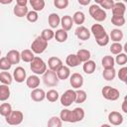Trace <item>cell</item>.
I'll use <instances>...</instances> for the list:
<instances>
[{"mask_svg": "<svg viewBox=\"0 0 127 127\" xmlns=\"http://www.w3.org/2000/svg\"><path fill=\"white\" fill-rule=\"evenodd\" d=\"M63 125V121L58 116H52L48 121L49 127H61Z\"/></svg>", "mask_w": 127, "mask_h": 127, "instance_id": "40", "label": "cell"}, {"mask_svg": "<svg viewBox=\"0 0 127 127\" xmlns=\"http://www.w3.org/2000/svg\"><path fill=\"white\" fill-rule=\"evenodd\" d=\"M43 81H44L45 85H47L49 87H54V86L58 85L60 79L57 75V72L55 70H52L49 68L43 73Z\"/></svg>", "mask_w": 127, "mask_h": 127, "instance_id": "4", "label": "cell"}, {"mask_svg": "<svg viewBox=\"0 0 127 127\" xmlns=\"http://www.w3.org/2000/svg\"><path fill=\"white\" fill-rule=\"evenodd\" d=\"M123 37H124L123 32L119 29H113V30H111V32L109 34V39H111V41H113V42L120 43L123 40Z\"/></svg>", "mask_w": 127, "mask_h": 127, "instance_id": "25", "label": "cell"}, {"mask_svg": "<svg viewBox=\"0 0 127 127\" xmlns=\"http://www.w3.org/2000/svg\"><path fill=\"white\" fill-rule=\"evenodd\" d=\"M95 41H96V44H97L98 46H100V47L107 46L108 43H109V41H110V39H109V35L106 34V35H104L103 37H101V38H99V39H96Z\"/></svg>", "mask_w": 127, "mask_h": 127, "instance_id": "46", "label": "cell"}, {"mask_svg": "<svg viewBox=\"0 0 127 127\" xmlns=\"http://www.w3.org/2000/svg\"><path fill=\"white\" fill-rule=\"evenodd\" d=\"M108 121H109V123L111 125L119 126L123 122V116L118 111H111L108 114Z\"/></svg>", "mask_w": 127, "mask_h": 127, "instance_id": "11", "label": "cell"}, {"mask_svg": "<svg viewBox=\"0 0 127 127\" xmlns=\"http://www.w3.org/2000/svg\"><path fill=\"white\" fill-rule=\"evenodd\" d=\"M118 77L121 81L123 82H127V67L126 66H123L119 69L118 71Z\"/></svg>", "mask_w": 127, "mask_h": 127, "instance_id": "48", "label": "cell"}, {"mask_svg": "<svg viewBox=\"0 0 127 127\" xmlns=\"http://www.w3.org/2000/svg\"><path fill=\"white\" fill-rule=\"evenodd\" d=\"M67 37H68L67 31H65V30H64V29H59V30H57V31L55 32V36H54V38L56 39V41L59 42V43H64V42H65V41L67 40Z\"/></svg>", "mask_w": 127, "mask_h": 127, "instance_id": "26", "label": "cell"}, {"mask_svg": "<svg viewBox=\"0 0 127 127\" xmlns=\"http://www.w3.org/2000/svg\"><path fill=\"white\" fill-rule=\"evenodd\" d=\"M121 108H122V111H123L124 113H127V100H126V98H124V100H123V102H122Z\"/></svg>", "mask_w": 127, "mask_h": 127, "instance_id": "50", "label": "cell"}, {"mask_svg": "<svg viewBox=\"0 0 127 127\" xmlns=\"http://www.w3.org/2000/svg\"><path fill=\"white\" fill-rule=\"evenodd\" d=\"M101 64L103 66V68H111L114 67L115 64V61L114 58L112 56H104L101 60Z\"/></svg>", "mask_w": 127, "mask_h": 127, "instance_id": "31", "label": "cell"}, {"mask_svg": "<svg viewBox=\"0 0 127 127\" xmlns=\"http://www.w3.org/2000/svg\"><path fill=\"white\" fill-rule=\"evenodd\" d=\"M74 34H75V36L79 39V40H81V41H86V40H88L89 38H90V31L86 28V27H84V26H82V25H80V26H77V28L75 29V31H74Z\"/></svg>", "mask_w": 127, "mask_h": 127, "instance_id": "10", "label": "cell"}, {"mask_svg": "<svg viewBox=\"0 0 127 127\" xmlns=\"http://www.w3.org/2000/svg\"><path fill=\"white\" fill-rule=\"evenodd\" d=\"M13 2V0H0V4H3V5H8V4H11Z\"/></svg>", "mask_w": 127, "mask_h": 127, "instance_id": "53", "label": "cell"}, {"mask_svg": "<svg viewBox=\"0 0 127 127\" xmlns=\"http://www.w3.org/2000/svg\"><path fill=\"white\" fill-rule=\"evenodd\" d=\"M72 21H73V24H76L77 26H80L84 23L85 21V15L83 12L81 11H76L73 15H72Z\"/></svg>", "mask_w": 127, "mask_h": 127, "instance_id": "30", "label": "cell"}, {"mask_svg": "<svg viewBox=\"0 0 127 127\" xmlns=\"http://www.w3.org/2000/svg\"><path fill=\"white\" fill-rule=\"evenodd\" d=\"M26 18H27V20H28L30 23H35V22H37L38 19H39L38 12H37V11H34V10L29 11V12L27 13V15H26Z\"/></svg>", "mask_w": 127, "mask_h": 127, "instance_id": "45", "label": "cell"}, {"mask_svg": "<svg viewBox=\"0 0 127 127\" xmlns=\"http://www.w3.org/2000/svg\"><path fill=\"white\" fill-rule=\"evenodd\" d=\"M69 84L72 88L78 89L83 84V76L78 72H73L69 75Z\"/></svg>", "mask_w": 127, "mask_h": 127, "instance_id": "8", "label": "cell"}, {"mask_svg": "<svg viewBox=\"0 0 127 127\" xmlns=\"http://www.w3.org/2000/svg\"><path fill=\"white\" fill-rule=\"evenodd\" d=\"M6 58L7 60L11 63V64H17L20 63L21 61V55H20V52L17 51V50H10L7 55H6Z\"/></svg>", "mask_w": 127, "mask_h": 127, "instance_id": "13", "label": "cell"}, {"mask_svg": "<svg viewBox=\"0 0 127 127\" xmlns=\"http://www.w3.org/2000/svg\"><path fill=\"white\" fill-rule=\"evenodd\" d=\"M78 58V60L80 61V63H84L88 60H90V57H91V54L88 50H85V49H80L77 51V53L75 54Z\"/></svg>", "mask_w": 127, "mask_h": 127, "instance_id": "28", "label": "cell"}, {"mask_svg": "<svg viewBox=\"0 0 127 127\" xmlns=\"http://www.w3.org/2000/svg\"><path fill=\"white\" fill-rule=\"evenodd\" d=\"M123 51V46L118 42H113V44L110 46V52L113 55H118Z\"/></svg>", "mask_w": 127, "mask_h": 127, "instance_id": "43", "label": "cell"}, {"mask_svg": "<svg viewBox=\"0 0 127 127\" xmlns=\"http://www.w3.org/2000/svg\"><path fill=\"white\" fill-rule=\"evenodd\" d=\"M94 1H95V3H96V4H98V5H99V4H100V2H101L102 0H94Z\"/></svg>", "mask_w": 127, "mask_h": 127, "instance_id": "54", "label": "cell"}, {"mask_svg": "<svg viewBox=\"0 0 127 127\" xmlns=\"http://www.w3.org/2000/svg\"><path fill=\"white\" fill-rule=\"evenodd\" d=\"M0 56H1V50H0ZM0 58H1V57H0Z\"/></svg>", "mask_w": 127, "mask_h": 127, "instance_id": "56", "label": "cell"}, {"mask_svg": "<svg viewBox=\"0 0 127 127\" xmlns=\"http://www.w3.org/2000/svg\"><path fill=\"white\" fill-rule=\"evenodd\" d=\"M60 118L62 119V121L64 122H68V123H72V114H71V110L65 108L63 109L60 113Z\"/></svg>", "mask_w": 127, "mask_h": 127, "instance_id": "33", "label": "cell"}, {"mask_svg": "<svg viewBox=\"0 0 127 127\" xmlns=\"http://www.w3.org/2000/svg\"><path fill=\"white\" fill-rule=\"evenodd\" d=\"M114 0H102L99 4V6L102 8V9H105V10H110L114 4Z\"/></svg>", "mask_w": 127, "mask_h": 127, "instance_id": "49", "label": "cell"}, {"mask_svg": "<svg viewBox=\"0 0 127 127\" xmlns=\"http://www.w3.org/2000/svg\"><path fill=\"white\" fill-rule=\"evenodd\" d=\"M48 23L52 29H56L61 24V17L57 13H51L48 17Z\"/></svg>", "mask_w": 127, "mask_h": 127, "instance_id": "22", "label": "cell"}, {"mask_svg": "<svg viewBox=\"0 0 127 127\" xmlns=\"http://www.w3.org/2000/svg\"><path fill=\"white\" fill-rule=\"evenodd\" d=\"M77 1H78V3H79L80 5H82V6H86V5H88V4L90 3L91 0H77Z\"/></svg>", "mask_w": 127, "mask_h": 127, "instance_id": "52", "label": "cell"}, {"mask_svg": "<svg viewBox=\"0 0 127 127\" xmlns=\"http://www.w3.org/2000/svg\"><path fill=\"white\" fill-rule=\"evenodd\" d=\"M16 3L18 5H21V6H27L28 0H16Z\"/></svg>", "mask_w": 127, "mask_h": 127, "instance_id": "51", "label": "cell"}, {"mask_svg": "<svg viewBox=\"0 0 127 127\" xmlns=\"http://www.w3.org/2000/svg\"><path fill=\"white\" fill-rule=\"evenodd\" d=\"M48 48V41H46L45 39H43L41 36L37 37L33 43L31 44V50L34 54L36 55H41L43 54Z\"/></svg>", "mask_w": 127, "mask_h": 127, "instance_id": "3", "label": "cell"}, {"mask_svg": "<svg viewBox=\"0 0 127 127\" xmlns=\"http://www.w3.org/2000/svg\"><path fill=\"white\" fill-rule=\"evenodd\" d=\"M10 88L7 84H0V101H6L10 97Z\"/></svg>", "mask_w": 127, "mask_h": 127, "instance_id": "27", "label": "cell"}, {"mask_svg": "<svg viewBox=\"0 0 127 127\" xmlns=\"http://www.w3.org/2000/svg\"><path fill=\"white\" fill-rule=\"evenodd\" d=\"M12 111V106L9 103H2L0 105V115L3 117H6L10 114V112Z\"/></svg>", "mask_w": 127, "mask_h": 127, "instance_id": "39", "label": "cell"}, {"mask_svg": "<svg viewBox=\"0 0 127 127\" xmlns=\"http://www.w3.org/2000/svg\"><path fill=\"white\" fill-rule=\"evenodd\" d=\"M28 12H29V10H28V7L27 6H21V5L16 4L14 6V8H13V13L18 18L26 17V15H27Z\"/></svg>", "mask_w": 127, "mask_h": 127, "instance_id": "21", "label": "cell"}, {"mask_svg": "<svg viewBox=\"0 0 127 127\" xmlns=\"http://www.w3.org/2000/svg\"><path fill=\"white\" fill-rule=\"evenodd\" d=\"M96 68V64L95 62L91 61V60H88L86 62L83 63V65H82V69L83 71L86 73V74H92L94 72Z\"/></svg>", "mask_w": 127, "mask_h": 127, "instance_id": "24", "label": "cell"}, {"mask_svg": "<svg viewBox=\"0 0 127 127\" xmlns=\"http://www.w3.org/2000/svg\"><path fill=\"white\" fill-rule=\"evenodd\" d=\"M29 2H30V5L32 6L33 10L37 11V12L42 11L46 5L45 0H29Z\"/></svg>", "mask_w": 127, "mask_h": 127, "instance_id": "35", "label": "cell"}, {"mask_svg": "<svg viewBox=\"0 0 127 127\" xmlns=\"http://www.w3.org/2000/svg\"><path fill=\"white\" fill-rule=\"evenodd\" d=\"M30 68L35 74L40 75V74H43L47 70V64L44 62L42 58L35 56V58L30 63Z\"/></svg>", "mask_w": 127, "mask_h": 127, "instance_id": "1", "label": "cell"}, {"mask_svg": "<svg viewBox=\"0 0 127 127\" xmlns=\"http://www.w3.org/2000/svg\"><path fill=\"white\" fill-rule=\"evenodd\" d=\"M123 1H124V2H127V0H123Z\"/></svg>", "mask_w": 127, "mask_h": 127, "instance_id": "55", "label": "cell"}, {"mask_svg": "<svg viewBox=\"0 0 127 127\" xmlns=\"http://www.w3.org/2000/svg\"><path fill=\"white\" fill-rule=\"evenodd\" d=\"M101 93H102V96L106 100H110V101H115L120 96L119 90L116 89V88H114V87H111L109 85L104 86L102 88V90H101Z\"/></svg>", "mask_w": 127, "mask_h": 127, "instance_id": "6", "label": "cell"}, {"mask_svg": "<svg viewBox=\"0 0 127 127\" xmlns=\"http://www.w3.org/2000/svg\"><path fill=\"white\" fill-rule=\"evenodd\" d=\"M59 97H60L59 92L56 89H50L48 90V92H46V98L50 102H56L59 99Z\"/></svg>", "mask_w": 127, "mask_h": 127, "instance_id": "38", "label": "cell"}, {"mask_svg": "<svg viewBox=\"0 0 127 127\" xmlns=\"http://www.w3.org/2000/svg\"><path fill=\"white\" fill-rule=\"evenodd\" d=\"M40 82H41L40 77H39L37 74L30 75V76H28V77L26 78V84H27V86H28L29 88H31V89H34V88L39 87Z\"/></svg>", "mask_w": 127, "mask_h": 127, "instance_id": "17", "label": "cell"}, {"mask_svg": "<svg viewBox=\"0 0 127 127\" xmlns=\"http://www.w3.org/2000/svg\"><path fill=\"white\" fill-rule=\"evenodd\" d=\"M125 22H126V20H125V17H124V16L112 15V17H111V23H112L114 26L122 27V26H124Z\"/></svg>", "mask_w": 127, "mask_h": 127, "instance_id": "37", "label": "cell"}, {"mask_svg": "<svg viewBox=\"0 0 127 127\" xmlns=\"http://www.w3.org/2000/svg\"><path fill=\"white\" fill-rule=\"evenodd\" d=\"M0 81L3 84H7L10 85L13 81V75H11V73H9L7 70L1 71L0 72Z\"/></svg>", "mask_w": 127, "mask_h": 127, "instance_id": "34", "label": "cell"}, {"mask_svg": "<svg viewBox=\"0 0 127 127\" xmlns=\"http://www.w3.org/2000/svg\"><path fill=\"white\" fill-rule=\"evenodd\" d=\"M102 76L105 80H108V81H111L115 78L116 76V70L114 67H111V68H104L103 69V72H102Z\"/></svg>", "mask_w": 127, "mask_h": 127, "instance_id": "32", "label": "cell"}, {"mask_svg": "<svg viewBox=\"0 0 127 127\" xmlns=\"http://www.w3.org/2000/svg\"><path fill=\"white\" fill-rule=\"evenodd\" d=\"M71 114H72V123L81 121L85 115L84 110L81 107H75L73 110H71Z\"/></svg>", "mask_w": 127, "mask_h": 127, "instance_id": "18", "label": "cell"}, {"mask_svg": "<svg viewBox=\"0 0 127 127\" xmlns=\"http://www.w3.org/2000/svg\"><path fill=\"white\" fill-rule=\"evenodd\" d=\"M21 60L25 63H31L32 60L35 58V54L32 52V50H29V49H26V50H23L21 53Z\"/></svg>", "mask_w": 127, "mask_h": 127, "instance_id": "29", "label": "cell"}, {"mask_svg": "<svg viewBox=\"0 0 127 127\" xmlns=\"http://www.w3.org/2000/svg\"><path fill=\"white\" fill-rule=\"evenodd\" d=\"M61 25H62V29L65 30V31H69L73 25V21H72L71 16L64 15L63 18H61Z\"/></svg>", "mask_w": 127, "mask_h": 127, "instance_id": "19", "label": "cell"}, {"mask_svg": "<svg viewBox=\"0 0 127 127\" xmlns=\"http://www.w3.org/2000/svg\"><path fill=\"white\" fill-rule=\"evenodd\" d=\"M111 10H112V15L124 16L126 12V5L123 2H116L113 4Z\"/></svg>", "mask_w": 127, "mask_h": 127, "instance_id": "16", "label": "cell"}, {"mask_svg": "<svg viewBox=\"0 0 127 127\" xmlns=\"http://www.w3.org/2000/svg\"><path fill=\"white\" fill-rule=\"evenodd\" d=\"M54 5L58 9H65L68 6V0H54Z\"/></svg>", "mask_w": 127, "mask_h": 127, "instance_id": "47", "label": "cell"}, {"mask_svg": "<svg viewBox=\"0 0 127 127\" xmlns=\"http://www.w3.org/2000/svg\"><path fill=\"white\" fill-rule=\"evenodd\" d=\"M63 64V62L60 58L58 57H51L49 60H48V66L50 69L52 70H57L61 65Z\"/></svg>", "mask_w": 127, "mask_h": 127, "instance_id": "20", "label": "cell"}, {"mask_svg": "<svg viewBox=\"0 0 127 127\" xmlns=\"http://www.w3.org/2000/svg\"><path fill=\"white\" fill-rule=\"evenodd\" d=\"M56 72H57V75H58V77H59L60 80H65L70 75V69H69V67L67 65H64V64H62L56 70Z\"/></svg>", "mask_w": 127, "mask_h": 127, "instance_id": "14", "label": "cell"}, {"mask_svg": "<svg viewBox=\"0 0 127 127\" xmlns=\"http://www.w3.org/2000/svg\"><path fill=\"white\" fill-rule=\"evenodd\" d=\"M89 15L93 20L97 22H103L107 17L105 10L102 9L98 4H93L89 7Z\"/></svg>", "mask_w": 127, "mask_h": 127, "instance_id": "2", "label": "cell"}, {"mask_svg": "<svg viewBox=\"0 0 127 127\" xmlns=\"http://www.w3.org/2000/svg\"><path fill=\"white\" fill-rule=\"evenodd\" d=\"M26 78H27V73L25 68L22 66H17L13 71V79L18 83H22L24 82V80H26Z\"/></svg>", "mask_w": 127, "mask_h": 127, "instance_id": "9", "label": "cell"}, {"mask_svg": "<svg viewBox=\"0 0 127 127\" xmlns=\"http://www.w3.org/2000/svg\"><path fill=\"white\" fill-rule=\"evenodd\" d=\"M65 64H66V65L68 67H75V66L79 65L81 63H80V61L78 60V58H77V56L75 54H70V55H68L66 57Z\"/></svg>", "mask_w": 127, "mask_h": 127, "instance_id": "23", "label": "cell"}, {"mask_svg": "<svg viewBox=\"0 0 127 127\" xmlns=\"http://www.w3.org/2000/svg\"><path fill=\"white\" fill-rule=\"evenodd\" d=\"M31 98L32 100L36 101V102H40V101H43L45 98H46V92L44 89L42 88H34L31 92Z\"/></svg>", "mask_w": 127, "mask_h": 127, "instance_id": "15", "label": "cell"}, {"mask_svg": "<svg viewBox=\"0 0 127 127\" xmlns=\"http://www.w3.org/2000/svg\"><path fill=\"white\" fill-rule=\"evenodd\" d=\"M115 64H117L118 65H125L127 63V56L125 53H119L118 55H116V58L114 59Z\"/></svg>", "mask_w": 127, "mask_h": 127, "instance_id": "41", "label": "cell"}, {"mask_svg": "<svg viewBox=\"0 0 127 127\" xmlns=\"http://www.w3.org/2000/svg\"><path fill=\"white\" fill-rule=\"evenodd\" d=\"M12 64L11 63L7 60L6 57H2L0 58V69L1 70H9L11 68Z\"/></svg>", "mask_w": 127, "mask_h": 127, "instance_id": "44", "label": "cell"}, {"mask_svg": "<svg viewBox=\"0 0 127 127\" xmlns=\"http://www.w3.org/2000/svg\"><path fill=\"white\" fill-rule=\"evenodd\" d=\"M60 101H61V104L63 106H65V107L70 106L72 103L75 102V90H73V89L65 90L61 95Z\"/></svg>", "mask_w": 127, "mask_h": 127, "instance_id": "5", "label": "cell"}, {"mask_svg": "<svg viewBox=\"0 0 127 127\" xmlns=\"http://www.w3.org/2000/svg\"><path fill=\"white\" fill-rule=\"evenodd\" d=\"M54 36H55V32L52 29H44L41 33V37L43 39H45L46 41H48V42L50 40H52L54 38Z\"/></svg>", "mask_w": 127, "mask_h": 127, "instance_id": "42", "label": "cell"}, {"mask_svg": "<svg viewBox=\"0 0 127 127\" xmlns=\"http://www.w3.org/2000/svg\"><path fill=\"white\" fill-rule=\"evenodd\" d=\"M90 33H92V35L94 36L95 40L96 39H99L101 37H103L104 35H106V31L104 29V27L101 25V24H93L91 26V29H90Z\"/></svg>", "mask_w": 127, "mask_h": 127, "instance_id": "12", "label": "cell"}, {"mask_svg": "<svg viewBox=\"0 0 127 127\" xmlns=\"http://www.w3.org/2000/svg\"><path fill=\"white\" fill-rule=\"evenodd\" d=\"M5 119L9 125H20L23 122L24 115L20 110H12L10 114L5 117Z\"/></svg>", "mask_w": 127, "mask_h": 127, "instance_id": "7", "label": "cell"}, {"mask_svg": "<svg viewBox=\"0 0 127 127\" xmlns=\"http://www.w3.org/2000/svg\"><path fill=\"white\" fill-rule=\"evenodd\" d=\"M87 98V94L84 90L78 88L75 90V103H83Z\"/></svg>", "mask_w": 127, "mask_h": 127, "instance_id": "36", "label": "cell"}]
</instances>
